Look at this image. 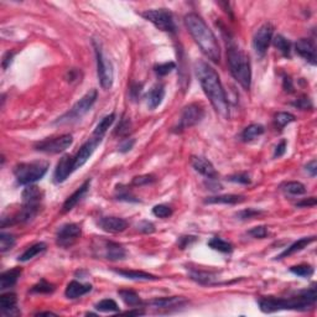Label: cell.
<instances>
[{
	"mask_svg": "<svg viewBox=\"0 0 317 317\" xmlns=\"http://www.w3.org/2000/svg\"><path fill=\"white\" fill-rule=\"evenodd\" d=\"M195 71L203 92L207 95L216 112L225 119L229 118V104L227 95L215 68L211 67L205 61H197L195 63Z\"/></svg>",
	"mask_w": 317,
	"mask_h": 317,
	"instance_id": "1",
	"label": "cell"
},
{
	"mask_svg": "<svg viewBox=\"0 0 317 317\" xmlns=\"http://www.w3.org/2000/svg\"><path fill=\"white\" fill-rule=\"evenodd\" d=\"M317 301L316 285L306 290L296 292L290 297H275L264 296L258 300L260 311L264 314H272V312L281 311V310H295V311H307L314 309Z\"/></svg>",
	"mask_w": 317,
	"mask_h": 317,
	"instance_id": "2",
	"label": "cell"
},
{
	"mask_svg": "<svg viewBox=\"0 0 317 317\" xmlns=\"http://www.w3.org/2000/svg\"><path fill=\"white\" fill-rule=\"evenodd\" d=\"M185 25L203 55L210 58L212 62H220L221 48L218 45V40L205 20L197 14L190 13L185 16Z\"/></svg>",
	"mask_w": 317,
	"mask_h": 317,
	"instance_id": "3",
	"label": "cell"
},
{
	"mask_svg": "<svg viewBox=\"0 0 317 317\" xmlns=\"http://www.w3.org/2000/svg\"><path fill=\"white\" fill-rule=\"evenodd\" d=\"M227 61L229 71L234 80L242 86L244 90H249L252 85V70L250 61L247 53L240 50L232 39H227Z\"/></svg>",
	"mask_w": 317,
	"mask_h": 317,
	"instance_id": "4",
	"label": "cell"
},
{
	"mask_svg": "<svg viewBox=\"0 0 317 317\" xmlns=\"http://www.w3.org/2000/svg\"><path fill=\"white\" fill-rule=\"evenodd\" d=\"M48 163L46 161H31V163H21L14 168V175L19 185H31L36 181L41 180L48 170Z\"/></svg>",
	"mask_w": 317,
	"mask_h": 317,
	"instance_id": "5",
	"label": "cell"
},
{
	"mask_svg": "<svg viewBox=\"0 0 317 317\" xmlns=\"http://www.w3.org/2000/svg\"><path fill=\"white\" fill-rule=\"evenodd\" d=\"M98 97L97 90H91L90 92L86 93L66 114H63L62 117L58 118L55 122V124H65V123H72L77 122L81 118L85 117L88 112L91 110V108L93 107V104L95 103Z\"/></svg>",
	"mask_w": 317,
	"mask_h": 317,
	"instance_id": "6",
	"label": "cell"
},
{
	"mask_svg": "<svg viewBox=\"0 0 317 317\" xmlns=\"http://www.w3.org/2000/svg\"><path fill=\"white\" fill-rule=\"evenodd\" d=\"M145 20L150 21L156 29L164 33H176V24L171 11L168 9H152L146 10L141 14Z\"/></svg>",
	"mask_w": 317,
	"mask_h": 317,
	"instance_id": "7",
	"label": "cell"
},
{
	"mask_svg": "<svg viewBox=\"0 0 317 317\" xmlns=\"http://www.w3.org/2000/svg\"><path fill=\"white\" fill-rule=\"evenodd\" d=\"M93 45H94L95 61H97V73L98 78H99V83L103 90H109L113 86V81H114V70H113V65L109 61V58L103 53L99 44L93 41Z\"/></svg>",
	"mask_w": 317,
	"mask_h": 317,
	"instance_id": "8",
	"label": "cell"
},
{
	"mask_svg": "<svg viewBox=\"0 0 317 317\" xmlns=\"http://www.w3.org/2000/svg\"><path fill=\"white\" fill-rule=\"evenodd\" d=\"M203 117H205V109H203L202 105L197 104V103L188 104L187 107L183 108L182 113H181L180 120H179L178 127L175 128V132L181 133L188 128L195 127L203 119Z\"/></svg>",
	"mask_w": 317,
	"mask_h": 317,
	"instance_id": "9",
	"label": "cell"
},
{
	"mask_svg": "<svg viewBox=\"0 0 317 317\" xmlns=\"http://www.w3.org/2000/svg\"><path fill=\"white\" fill-rule=\"evenodd\" d=\"M73 137L70 134H63L57 137L43 140L35 144V149L38 151L45 152V154H60L67 150L72 145Z\"/></svg>",
	"mask_w": 317,
	"mask_h": 317,
	"instance_id": "10",
	"label": "cell"
},
{
	"mask_svg": "<svg viewBox=\"0 0 317 317\" xmlns=\"http://www.w3.org/2000/svg\"><path fill=\"white\" fill-rule=\"evenodd\" d=\"M82 234V228L77 223H67L57 230L56 244L61 248H70Z\"/></svg>",
	"mask_w": 317,
	"mask_h": 317,
	"instance_id": "11",
	"label": "cell"
},
{
	"mask_svg": "<svg viewBox=\"0 0 317 317\" xmlns=\"http://www.w3.org/2000/svg\"><path fill=\"white\" fill-rule=\"evenodd\" d=\"M272 35H274V26L270 23H265L258 29L253 38V46L258 56L263 57L267 53L268 47L272 40Z\"/></svg>",
	"mask_w": 317,
	"mask_h": 317,
	"instance_id": "12",
	"label": "cell"
},
{
	"mask_svg": "<svg viewBox=\"0 0 317 317\" xmlns=\"http://www.w3.org/2000/svg\"><path fill=\"white\" fill-rule=\"evenodd\" d=\"M102 139H98V137L92 136L88 141H86L85 144L81 146V149L78 150L77 154L73 156V169L75 171L77 169H81L88 160H90V157L92 156L94 150L97 149L98 145L100 144Z\"/></svg>",
	"mask_w": 317,
	"mask_h": 317,
	"instance_id": "13",
	"label": "cell"
},
{
	"mask_svg": "<svg viewBox=\"0 0 317 317\" xmlns=\"http://www.w3.org/2000/svg\"><path fill=\"white\" fill-rule=\"evenodd\" d=\"M73 171H75V169H73V156L72 155H65V156L61 157L57 166H56L55 174H53V181H55V183L65 182Z\"/></svg>",
	"mask_w": 317,
	"mask_h": 317,
	"instance_id": "14",
	"label": "cell"
},
{
	"mask_svg": "<svg viewBox=\"0 0 317 317\" xmlns=\"http://www.w3.org/2000/svg\"><path fill=\"white\" fill-rule=\"evenodd\" d=\"M295 51L305 61L311 63L312 66H316V46H315L314 41L309 40V39H300L296 43V45H295Z\"/></svg>",
	"mask_w": 317,
	"mask_h": 317,
	"instance_id": "15",
	"label": "cell"
},
{
	"mask_svg": "<svg viewBox=\"0 0 317 317\" xmlns=\"http://www.w3.org/2000/svg\"><path fill=\"white\" fill-rule=\"evenodd\" d=\"M191 165L195 169V171H197L198 174H201V175L205 176V178L210 179V180L217 179L218 174L217 171H216L215 166H213L207 159H205V157L192 156L191 157Z\"/></svg>",
	"mask_w": 317,
	"mask_h": 317,
	"instance_id": "16",
	"label": "cell"
},
{
	"mask_svg": "<svg viewBox=\"0 0 317 317\" xmlns=\"http://www.w3.org/2000/svg\"><path fill=\"white\" fill-rule=\"evenodd\" d=\"M100 229L108 233H122L128 228V222L119 217H102L98 221Z\"/></svg>",
	"mask_w": 317,
	"mask_h": 317,
	"instance_id": "17",
	"label": "cell"
},
{
	"mask_svg": "<svg viewBox=\"0 0 317 317\" xmlns=\"http://www.w3.org/2000/svg\"><path fill=\"white\" fill-rule=\"evenodd\" d=\"M187 304V300L181 296H171V297H161V299H155L149 302L150 306L154 309L160 310H173L182 307Z\"/></svg>",
	"mask_w": 317,
	"mask_h": 317,
	"instance_id": "18",
	"label": "cell"
},
{
	"mask_svg": "<svg viewBox=\"0 0 317 317\" xmlns=\"http://www.w3.org/2000/svg\"><path fill=\"white\" fill-rule=\"evenodd\" d=\"M103 257L112 262H117V260H123L127 257V252L120 245L119 243L112 242V240H104L103 242Z\"/></svg>",
	"mask_w": 317,
	"mask_h": 317,
	"instance_id": "19",
	"label": "cell"
},
{
	"mask_svg": "<svg viewBox=\"0 0 317 317\" xmlns=\"http://www.w3.org/2000/svg\"><path fill=\"white\" fill-rule=\"evenodd\" d=\"M90 187H91V180H87L86 182H83V185L81 186L80 188H77V190H76L75 192H73L72 195L65 201V203H63L62 206V213H67L70 212V211H72L73 207H75V206L77 205L83 197H85V195L88 192Z\"/></svg>",
	"mask_w": 317,
	"mask_h": 317,
	"instance_id": "20",
	"label": "cell"
},
{
	"mask_svg": "<svg viewBox=\"0 0 317 317\" xmlns=\"http://www.w3.org/2000/svg\"><path fill=\"white\" fill-rule=\"evenodd\" d=\"M0 306L1 311L6 316H18V297L14 292H8L0 296Z\"/></svg>",
	"mask_w": 317,
	"mask_h": 317,
	"instance_id": "21",
	"label": "cell"
},
{
	"mask_svg": "<svg viewBox=\"0 0 317 317\" xmlns=\"http://www.w3.org/2000/svg\"><path fill=\"white\" fill-rule=\"evenodd\" d=\"M90 291H92V285L82 284V282L73 280V281H71L70 284L67 285V287H66L65 295L67 299L75 300L83 296V295L88 294Z\"/></svg>",
	"mask_w": 317,
	"mask_h": 317,
	"instance_id": "22",
	"label": "cell"
},
{
	"mask_svg": "<svg viewBox=\"0 0 317 317\" xmlns=\"http://www.w3.org/2000/svg\"><path fill=\"white\" fill-rule=\"evenodd\" d=\"M44 192L35 185H28L23 191V205H40Z\"/></svg>",
	"mask_w": 317,
	"mask_h": 317,
	"instance_id": "23",
	"label": "cell"
},
{
	"mask_svg": "<svg viewBox=\"0 0 317 317\" xmlns=\"http://www.w3.org/2000/svg\"><path fill=\"white\" fill-rule=\"evenodd\" d=\"M315 240H316V238H315V237H305V238H301V239H299V240H297V242L292 243V244L290 245L289 248H286V249H285L284 252L281 253V254L277 255L276 259H277V260L284 259V258L290 257V255L295 254V253L301 252V250H304L305 248L307 247V245H310V244H311V243H314Z\"/></svg>",
	"mask_w": 317,
	"mask_h": 317,
	"instance_id": "24",
	"label": "cell"
},
{
	"mask_svg": "<svg viewBox=\"0 0 317 317\" xmlns=\"http://www.w3.org/2000/svg\"><path fill=\"white\" fill-rule=\"evenodd\" d=\"M164 97H165V88L163 85H155L149 93L146 94L147 105L150 109H155L163 103Z\"/></svg>",
	"mask_w": 317,
	"mask_h": 317,
	"instance_id": "25",
	"label": "cell"
},
{
	"mask_svg": "<svg viewBox=\"0 0 317 317\" xmlns=\"http://www.w3.org/2000/svg\"><path fill=\"white\" fill-rule=\"evenodd\" d=\"M23 270L20 268H14V269L6 270L3 274L0 275V289L6 290L9 287L14 286L18 282Z\"/></svg>",
	"mask_w": 317,
	"mask_h": 317,
	"instance_id": "26",
	"label": "cell"
},
{
	"mask_svg": "<svg viewBox=\"0 0 317 317\" xmlns=\"http://www.w3.org/2000/svg\"><path fill=\"white\" fill-rule=\"evenodd\" d=\"M190 276L191 279L195 280L196 282L201 285H213L216 284V274L213 272H207V270L202 269H190Z\"/></svg>",
	"mask_w": 317,
	"mask_h": 317,
	"instance_id": "27",
	"label": "cell"
},
{
	"mask_svg": "<svg viewBox=\"0 0 317 317\" xmlns=\"http://www.w3.org/2000/svg\"><path fill=\"white\" fill-rule=\"evenodd\" d=\"M245 197L242 195H221L215 197H207L205 203L210 205H237V203L244 202Z\"/></svg>",
	"mask_w": 317,
	"mask_h": 317,
	"instance_id": "28",
	"label": "cell"
},
{
	"mask_svg": "<svg viewBox=\"0 0 317 317\" xmlns=\"http://www.w3.org/2000/svg\"><path fill=\"white\" fill-rule=\"evenodd\" d=\"M113 272L118 275L127 277L130 280H144V281H149V280H159L160 277L156 275L149 274V272H141V270H123V269H114Z\"/></svg>",
	"mask_w": 317,
	"mask_h": 317,
	"instance_id": "29",
	"label": "cell"
},
{
	"mask_svg": "<svg viewBox=\"0 0 317 317\" xmlns=\"http://www.w3.org/2000/svg\"><path fill=\"white\" fill-rule=\"evenodd\" d=\"M114 120H115V113H110V114L105 115V117L103 118L99 123H98V125L95 127L94 132H93L92 136L98 137V139H103L104 134L108 132V129L112 127V124L114 123Z\"/></svg>",
	"mask_w": 317,
	"mask_h": 317,
	"instance_id": "30",
	"label": "cell"
},
{
	"mask_svg": "<svg viewBox=\"0 0 317 317\" xmlns=\"http://www.w3.org/2000/svg\"><path fill=\"white\" fill-rule=\"evenodd\" d=\"M118 294H119L120 299H122L123 301L128 305V306L134 307L135 309V307H139L142 305V301H141V299H140V296L136 294V292L133 291V290L123 289V290H119V291H118Z\"/></svg>",
	"mask_w": 317,
	"mask_h": 317,
	"instance_id": "31",
	"label": "cell"
},
{
	"mask_svg": "<svg viewBox=\"0 0 317 317\" xmlns=\"http://www.w3.org/2000/svg\"><path fill=\"white\" fill-rule=\"evenodd\" d=\"M46 248H47V245H46V243H44V242L36 243V244L31 245L29 249H26L25 252H24L23 254L19 257V262H29L30 259L35 258L36 255H39V254H41V253L45 252Z\"/></svg>",
	"mask_w": 317,
	"mask_h": 317,
	"instance_id": "32",
	"label": "cell"
},
{
	"mask_svg": "<svg viewBox=\"0 0 317 317\" xmlns=\"http://www.w3.org/2000/svg\"><path fill=\"white\" fill-rule=\"evenodd\" d=\"M264 132L265 128L262 124H250L249 127L243 130L242 139L243 141H252L253 139L264 134Z\"/></svg>",
	"mask_w": 317,
	"mask_h": 317,
	"instance_id": "33",
	"label": "cell"
},
{
	"mask_svg": "<svg viewBox=\"0 0 317 317\" xmlns=\"http://www.w3.org/2000/svg\"><path fill=\"white\" fill-rule=\"evenodd\" d=\"M207 244L211 249L217 250V252L221 253H232L233 250V245L229 242H227V240L222 239L220 237H213Z\"/></svg>",
	"mask_w": 317,
	"mask_h": 317,
	"instance_id": "34",
	"label": "cell"
},
{
	"mask_svg": "<svg viewBox=\"0 0 317 317\" xmlns=\"http://www.w3.org/2000/svg\"><path fill=\"white\" fill-rule=\"evenodd\" d=\"M115 198L119 201H125V202H139L136 197L133 195L132 191L129 190V187L124 185H118L115 188Z\"/></svg>",
	"mask_w": 317,
	"mask_h": 317,
	"instance_id": "35",
	"label": "cell"
},
{
	"mask_svg": "<svg viewBox=\"0 0 317 317\" xmlns=\"http://www.w3.org/2000/svg\"><path fill=\"white\" fill-rule=\"evenodd\" d=\"M272 44H274L275 47L285 56V57H289L290 52H291V44H290L289 40L284 38L281 35H277L272 39Z\"/></svg>",
	"mask_w": 317,
	"mask_h": 317,
	"instance_id": "36",
	"label": "cell"
},
{
	"mask_svg": "<svg viewBox=\"0 0 317 317\" xmlns=\"http://www.w3.org/2000/svg\"><path fill=\"white\" fill-rule=\"evenodd\" d=\"M281 188L286 193H290V195H294V196H299V195H304V193H306V187H305L301 182H297V181H290V182L284 183V185L281 186Z\"/></svg>",
	"mask_w": 317,
	"mask_h": 317,
	"instance_id": "37",
	"label": "cell"
},
{
	"mask_svg": "<svg viewBox=\"0 0 317 317\" xmlns=\"http://www.w3.org/2000/svg\"><path fill=\"white\" fill-rule=\"evenodd\" d=\"M15 245V237L10 233H0V252L6 253Z\"/></svg>",
	"mask_w": 317,
	"mask_h": 317,
	"instance_id": "38",
	"label": "cell"
},
{
	"mask_svg": "<svg viewBox=\"0 0 317 317\" xmlns=\"http://www.w3.org/2000/svg\"><path fill=\"white\" fill-rule=\"evenodd\" d=\"M94 309L100 312H119V306H118L117 302L112 299H104L102 300V301L97 302Z\"/></svg>",
	"mask_w": 317,
	"mask_h": 317,
	"instance_id": "39",
	"label": "cell"
},
{
	"mask_svg": "<svg viewBox=\"0 0 317 317\" xmlns=\"http://www.w3.org/2000/svg\"><path fill=\"white\" fill-rule=\"evenodd\" d=\"M53 291H55V285L46 281L45 279H41L31 289V292H36V294H52Z\"/></svg>",
	"mask_w": 317,
	"mask_h": 317,
	"instance_id": "40",
	"label": "cell"
},
{
	"mask_svg": "<svg viewBox=\"0 0 317 317\" xmlns=\"http://www.w3.org/2000/svg\"><path fill=\"white\" fill-rule=\"evenodd\" d=\"M290 272H291L292 274L297 275V276L310 277L314 275V268L309 264H300L296 265V267L290 268Z\"/></svg>",
	"mask_w": 317,
	"mask_h": 317,
	"instance_id": "41",
	"label": "cell"
},
{
	"mask_svg": "<svg viewBox=\"0 0 317 317\" xmlns=\"http://www.w3.org/2000/svg\"><path fill=\"white\" fill-rule=\"evenodd\" d=\"M292 122H295V115H292L291 113L280 112L275 115V124L279 129H282V128H285Z\"/></svg>",
	"mask_w": 317,
	"mask_h": 317,
	"instance_id": "42",
	"label": "cell"
},
{
	"mask_svg": "<svg viewBox=\"0 0 317 317\" xmlns=\"http://www.w3.org/2000/svg\"><path fill=\"white\" fill-rule=\"evenodd\" d=\"M175 68H176L175 62H165V63H160V65L155 66L154 71L157 76L164 77V76H166V75H169L170 72H173Z\"/></svg>",
	"mask_w": 317,
	"mask_h": 317,
	"instance_id": "43",
	"label": "cell"
},
{
	"mask_svg": "<svg viewBox=\"0 0 317 317\" xmlns=\"http://www.w3.org/2000/svg\"><path fill=\"white\" fill-rule=\"evenodd\" d=\"M130 129H132V123H130V120L128 119V118H123L119 124H118L114 134L119 135V136H127L130 133Z\"/></svg>",
	"mask_w": 317,
	"mask_h": 317,
	"instance_id": "44",
	"label": "cell"
},
{
	"mask_svg": "<svg viewBox=\"0 0 317 317\" xmlns=\"http://www.w3.org/2000/svg\"><path fill=\"white\" fill-rule=\"evenodd\" d=\"M152 213L159 218H169L173 216V210L166 205H156L152 208Z\"/></svg>",
	"mask_w": 317,
	"mask_h": 317,
	"instance_id": "45",
	"label": "cell"
},
{
	"mask_svg": "<svg viewBox=\"0 0 317 317\" xmlns=\"http://www.w3.org/2000/svg\"><path fill=\"white\" fill-rule=\"evenodd\" d=\"M156 181V178L151 174H146V175L136 176V178L133 179V186H144V185H150V183H154Z\"/></svg>",
	"mask_w": 317,
	"mask_h": 317,
	"instance_id": "46",
	"label": "cell"
},
{
	"mask_svg": "<svg viewBox=\"0 0 317 317\" xmlns=\"http://www.w3.org/2000/svg\"><path fill=\"white\" fill-rule=\"evenodd\" d=\"M260 213H262V211L254 210V208H248V210L240 211V212H238L235 216L238 217V220L247 221V220H250V218H254L255 216H259Z\"/></svg>",
	"mask_w": 317,
	"mask_h": 317,
	"instance_id": "47",
	"label": "cell"
},
{
	"mask_svg": "<svg viewBox=\"0 0 317 317\" xmlns=\"http://www.w3.org/2000/svg\"><path fill=\"white\" fill-rule=\"evenodd\" d=\"M196 240H197V238L195 235H182L178 239V245L180 249H186L190 245H192Z\"/></svg>",
	"mask_w": 317,
	"mask_h": 317,
	"instance_id": "48",
	"label": "cell"
},
{
	"mask_svg": "<svg viewBox=\"0 0 317 317\" xmlns=\"http://www.w3.org/2000/svg\"><path fill=\"white\" fill-rule=\"evenodd\" d=\"M136 228L139 232L144 233V234H151L155 232V226L149 221H141L136 225Z\"/></svg>",
	"mask_w": 317,
	"mask_h": 317,
	"instance_id": "49",
	"label": "cell"
},
{
	"mask_svg": "<svg viewBox=\"0 0 317 317\" xmlns=\"http://www.w3.org/2000/svg\"><path fill=\"white\" fill-rule=\"evenodd\" d=\"M248 234L252 235L253 238H258V239H263L268 235V229L265 226H259V227H254L248 232Z\"/></svg>",
	"mask_w": 317,
	"mask_h": 317,
	"instance_id": "50",
	"label": "cell"
},
{
	"mask_svg": "<svg viewBox=\"0 0 317 317\" xmlns=\"http://www.w3.org/2000/svg\"><path fill=\"white\" fill-rule=\"evenodd\" d=\"M228 181H232V182H238V183H250V178L248 174L243 173V174H237V175H233L228 178Z\"/></svg>",
	"mask_w": 317,
	"mask_h": 317,
	"instance_id": "51",
	"label": "cell"
},
{
	"mask_svg": "<svg viewBox=\"0 0 317 317\" xmlns=\"http://www.w3.org/2000/svg\"><path fill=\"white\" fill-rule=\"evenodd\" d=\"M141 90H142L141 83H133V85L130 86L129 92H130V97H132L133 100L139 99L140 93H141Z\"/></svg>",
	"mask_w": 317,
	"mask_h": 317,
	"instance_id": "52",
	"label": "cell"
},
{
	"mask_svg": "<svg viewBox=\"0 0 317 317\" xmlns=\"http://www.w3.org/2000/svg\"><path fill=\"white\" fill-rule=\"evenodd\" d=\"M295 107L300 108V109H309V108H312L311 102L307 97H302L300 99H297V102L294 103Z\"/></svg>",
	"mask_w": 317,
	"mask_h": 317,
	"instance_id": "53",
	"label": "cell"
},
{
	"mask_svg": "<svg viewBox=\"0 0 317 317\" xmlns=\"http://www.w3.org/2000/svg\"><path fill=\"white\" fill-rule=\"evenodd\" d=\"M135 144V140L134 139H125L124 141L120 144L119 146V151L120 152H128L130 151V150L133 149V146H134Z\"/></svg>",
	"mask_w": 317,
	"mask_h": 317,
	"instance_id": "54",
	"label": "cell"
},
{
	"mask_svg": "<svg viewBox=\"0 0 317 317\" xmlns=\"http://www.w3.org/2000/svg\"><path fill=\"white\" fill-rule=\"evenodd\" d=\"M286 151V140H281L279 144L276 145L275 147V152H274V157H280L285 154Z\"/></svg>",
	"mask_w": 317,
	"mask_h": 317,
	"instance_id": "55",
	"label": "cell"
},
{
	"mask_svg": "<svg viewBox=\"0 0 317 317\" xmlns=\"http://www.w3.org/2000/svg\"><path fill=\"white\" fill-rule=\"evenodd\" d=\"M282 87L286 92L291 93L294 92V85H292V81L289 76H284V80H282Z\"/></svg>",
	"mask_w": 317,
	"mask_h": 317,
	"instance_id": "56",
	"label": "cell"
},
{
	"mask_svg": "<svg viewBox=\"0 0 317 317\" xmlns=\"http://www.w3.org/2000/svg\"><path fill=\"white\" fill-rule=\"evenodd\" d=\"M306 171L307 173H310V175H311L312 178H315L317 174V161L316 160L310 161V163L306 165Z\"/></svg>",
	"mask_w": 317,
	"mask_h": 317,
	"instance_id": "57",
	"label": "cell"
},
{
	"mask_svg": "<svg viewBox=\"0 0 317 317\" xmlns=\"http://www.w3.org/2000/svg\"><path fill=\"white\" fill-rule=\"evenodd\" d=\"M316 203H317V201H316V198L315 197H310V198H307V200H304V201H301V202H299L297 203V207H314V206H316Z\"/></svg>",
	"mask_w": 317,
	"mask_h": 317,
	"instance_id": "58",
	"label": "cell"
},
{
	"mask_svg": "<svg viewBox=\"0 0 317 317\" xmlns=\"http://www.w3.org/2000/svg\"><path fill=\"white\" fill-rule=\"evenodd\" d=\"M13 58H14V52H10V51L4 55V57H3V68L4 70H6V68L11 65V62H13Z\"/></svg>",
	"mask_w": 317,
	"mask_h": 317,
	"instance_id": "59",
	"label": "cell"
},
{
	"mask_svg": "<svg viewBox=\"0 0 317 317\" xmlns=\"http://www.w3.org/2000/svg\"><path fill=\"white\" fill-rule=\"evenodd\" d=\"M36 315H38V316H44V315H45V316H55V314H53V312H48V311L39 312V314H36Z\"/></svg>",
	"mask_w": 317,
	"mask_h": 317,
	"instance_id": "60",
	"label": "cell"
}]
</instances>
